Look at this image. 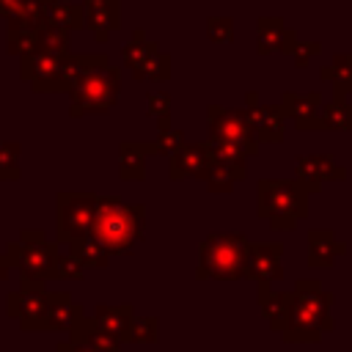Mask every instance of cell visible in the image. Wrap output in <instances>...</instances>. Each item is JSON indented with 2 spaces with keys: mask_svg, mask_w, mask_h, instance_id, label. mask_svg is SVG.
<instances>
[{
  "mask_svg": "<svg viewBox=\"0 0 352 352\" xmlns=\"http://www.w3.org/2000/svg\"><path fill=\"white\" fill-rule=\"evenodd\" d=\"M187 143V135L182 132V129H176V126H168V129H160L157 132V138H154V154H160V157H170V154H176L182 146Z\"/></svg>",
  "mask_w": 352,
  "mask_h": 352,
  "instance_id": "obj_33",
  "label": "cell"
},
{
  "mask_svg": "<svg viewBox=\"0 0 352 352\" xmlns=\"http://www.w3.org/2000/svg\"><path fill=\"white\" fill-rule=\"evenodd\" d=\"M333 292L322 286L319 278H300L292 286V311L280 333L286 344H319L324 333L336 327L333 322Z\"/></svg>",
  "mask_w": 352,
  "mask_h": 352,
  "instance_id": "obj_1",
  "label": "cell"
},
{
  "mask_svg": "<svg viewBox=\"0 0 352 352\" xmlns=\"http://www.w3.org/2000/svg\"><path fill=\"white\" fill-rule=\"evenodd\" d=\"M154 154V143L146 140H124L118 146V176L124 182H143L146 179V160Z\"/></svg>",
  "mask_w": 352,
  "mask_h": 352,
  "instance_id": "obj_19",
  "label": "cell"
},
{
  "mask_svg": "<svg viewBox=\"0 0 352 352\" xmlns=\"http://www.w3.org/2000/svg\"><path fill=\"white\" fill-rule=\"evenodd\" d=\"M82 14L96 41H107L110 33L121 28V0H82Z\"/></svg>",
  "mask_w": 352,
  "mask_h": 352,
  "instance_id": "obj_16",
  "label": "cell"
},
{
  "mask_svg": "<svg viewBox=\"0 0 352 352\" xmlns=\"http://www.w3.org/2000/svg\"><path fill=\"white\" fill-rule=\"evenodd\" d=\"M294 179L302 182L305 190L314 195L327 182H344L346 170L330 154H297L294 157Z\"/></svg>",
  "mask_w": 352,
  "mask_h": 352,
  "instance_id": "obj_11",
  "label": "cell"
},
{
  "mask_svg": "<svg viewBox=\"0 0 352 352\" xmlns=\"http://www.w3.org/2000/svg\"><path fill=\"white\" fill-rule=\"evenodd\" d=\"M256 289H258V308H261V316L267 319V327L272 333H283L292 311V289L278 292L272 289V283H256Z\"/></svg>",
  "mask_w": 352,
  "mask_h": 352,
  "instance_id": "obj_18",
  "label": "cell"
},
{
  "mask_svg": "<svg viewBox=\"0 0 352 352\" xmlns=\"http://www.w3.org/2000/svg\"><path fill=\"white\" fill-rule=\"evenodd\" d=\"M44 22L72 33L77 28H85V14H82V6H77L72 0H50L47 11H44Z\"/></svg>",
  "mask_w": 352,
  "mask_h": 352,
  "instance_id": "obj_26",
  "label": "cell"
},
{
  "mask_svg": "<svg viewBox=\"0 0 352 352\" xmlns=\"http://www.w3.org/2000/svg\"><path fill=\"white\" fill-rule=\"evenodd\" d=\"M41 44V25H11L8 30V47L16 55H28Z\"/></svg>",
  "mask_w": 352,
  "mask_h": 352,
  "instance_id": "obj_30",
  "label": "cell"
},
{
  "mask_svg": "<svg viewBox=\"0 0 352 352\" xmlns=\"http://www.w3.org/2000/svg\"><path fill=\"white\" fill-rule=\"evenodd\" d=\"M206 132H209V143H231V146H239L248 157L258 154V140H256L253 118L248 116L245 107L209 104L206 107Z\"/></svg>",
  "mask_w": 352,
  "mask_h": 352,
  "instance_id": "obj_7",
  "label": "cell"
},
{
  "mask_svg": "<svg viewBox=\"0 0 352 352\" xmlns=\"http://www.w3.org/2000/svg\"><path fill=\"white\" fill-rule=\"evenodd\" d=\"M99 195L94 192H60L58 195V242H77L91 234Z\"/></svg>",
  "mask_w": 352,
  "mask_h": 352,
  "instance_id": "obj_10",
  "label": "cell"
},
{
  "mask_svg": "<svg viewBox=\"0 0 352 352\" xmlns=\"http://www.w3.org/2000/svg\"><path fill=\"white\" fill-rule=\"evenodd\" d=\"M319 52H322V41H297V47H294V52H292V60H294L297 69H305L308 60H311L314 55H319Z\"/></svg>",
  "mask_w": 352,
  "mask_h": 352,
  "instance_id": "obj_37",
  "label": "cell"
},
{
  "mask_svg": "<svg viewBox=\"0 0 352 352\" xmlns=\"http://www.w3.org/2000/svg\"><path fill=\"white\" fill-rule=\"evenodd\" d=\"M82 69V55H60V52H52L47 47H36L33 52L22 55V77L33 82L36 91H72L77 74Z\"/></svg>",
  "mask_w": 352,
  "mask_h": 352,
  "instance_id": "obj_6",
  "label": "cell"
},
{
  "mask_svg": "<svg viewBox=\"0 0 352 352\" xmlns=\"http://www.w3.org/2000/svg\"><path fill=\"white\" fill-rule=\"evenodd\" d=\"M121 91V69L104 55H82V69L69 91V113L74 118L85 113H104L116 104Z\"/></svg>",
  "mask_w": 352,
  "mask_h": 352,
  "instance_id": "obj_3",
  "label": "cell"
},
{
  "mask_svg": "<svg viewBox=\"0 0 352 352\" xmlns=\"http://www.w3.org/2000/svg\"><path fill=\"white\" fill-rule=\"evenodd\" d=\"M319 77L333 85L336 96H352V52H336L319 69Z\"/></svg>",
  "mask_w": 352,
  "mask_h": 352,
  "instance_id": "obj_23",
  "label": "cell"
},
{
  "mask_svg": "<svg viewBox=\"0 0 352 352\" xmlns=\"http://www.w3.org/2000/svg\"><path fill=\"white\" fill-rule=\"evenodd\" d=\"M85 272V264L69 250V253H60L58 261H55V278H72V280H80Z\"/></svg>",
  "mask_w": 352,
  "mask_h": 352,
  "instance_id": "obj_35",
  "label": "cell"
},
{
  "mask_svg": "<svg viewBox=\"0 0 352 352\" xmlns=\"http://www.w3.org/2000/svg\"><path fill=\"white\" fill-rule=\"evenodd\" d=\"M58 245L47 242L38 231H25L22 242L8 245V264L19 267L22 278L44 283L47 278H55V261H58Z\"/></svg>",
  "mask_w": 352,
  "mask_h": 352,
  "instance_id": "obj_8",
  "label": "cell"
},
{
  "mask_svg": "<svg viewBox=\"0 0 352 352\" xmlns=\"http://www.w3.org/2000/svg\"><path fill=\"white\" fill-rule=\"evenodd\" d=\"M346 253V245L327 228L308 231V267L311 270H330L341 256Z\"/></svg>",
  "mask_w": 352,
  "mask_h": 352,
  "instance_id": "obj_17",
  "label": "cell"
},
{
  "mask_svg": "<svg viewBox=\"0 0 352 352\" xmlns=\"http://www.w3.org/2000/svg\"><path fill=\"white\" fill-rule=\"evenodd\" d=\"M16 143H0V179H16L19 168H16Z\"/></svg>",
  "mask_w": 352,
  "mask_h": 352,
  "instance_id": "obj_36",
  "label": "cell"
},
{
  "mask_svg": "<svg viewBox=\"0 0 352 352\" xmlns=\"http://www.w3.org/2000/svg\"><path fill=\"white\" fill-rule=\"evenodd\" d=\"M69 336H72L74 341L88 344L94 352H121V341H118L116 336H110L107 330H102V327L96 324V319H94V316H85V314L69 327Z\"/></svg>",
  "mask_w": 352,
  "mask_h": 352,
  "instance_id": "obj_21",
  "label": "cell"
},
{
  "mask_svg": "<svg viewBox=\"0 0 352 352\" xmlns=\"http://www.w3.org/2000/svg\"><path fill=\"white\" fill-rule=\"evenodd\" d=\"M319 121L322 132H352V102L346 96H333L330 102H322Z\"/></svg>",
  "mask_w": 352,
  "mask_h": 352,
  "instance_id": "obj_27",
  "label": "cell"
},
{
  "mask_svg": "<svg viewBox=\"0 0 352 352\" xmlns=\"http://www.w3.org/2000/svg\"><path fill=\"white\" fill-rule=\"evenodd\" d=\"M209 146H212V160L217 165L234 170L239 182L248 176V154L239 146H231V143H209Z\"/></svg>",
  "mask_w": 352,
  "mask_h": 352,
  "instance_id": "obj_29",
  "label": "cell"
},
{
  "mask_svg": "<svg viewBox=\"0 0 352 352\" xmlns=\"http://www.w3.org/2000/svg\"><path fill=\"white\" fill-rule=\"evenodd\" d=\"M280 278H283V245L280 242H250L248 280L278 283Z\"/></svg>",
  "mask_w": 352,
  "mask_h": 352,
  "instance_id": "obj_13",
  "label": "cell"
},
{
  "mask_svg": "<svg viewBox=\"0 0 352 352\" xmlns=\"http://www.w3.org/2000/svg\"><path fill=\"white\" fill-rule=\"evenodd\" d=\"M297 33L286 28L280 16H258L256 19V52L258 55H292L297 47Z\"/></svg>",
  "mask_w": 352,
  "mask_h": 352,
  "instance_id": "obj_15",
  "label": "cell"
},
{
  "mask_svg": "<svg viewBox=\"0 0 352 352\" xmlns=\"http://www.w3.org/2000/svg\"><path fill=\"white\" fill-rule=\"evenodd\" d=\"M6 272H8V258H0V280L6 278Z\"/></svg>",
  "mask_w": 352,
  "mask_h": 352,
  "instance_id": "obj_40",
  "label": "cell"
},
{
  "mask_svg": "<svg viewBox=\"0 0 352 352\" xmlns=\"http://www.w3.org/2000/svg\"><path fill=\"white\" fill-rule=\"evenodd\" d=\"M212 165V146L206 143H184L176 154L168 157V176L173 182L182 179H204Z\"/></svg>",
  "mask_w": 352,
  "mask_h": 352,
  "instance_id": "obj_14",
  "label": "cell"
},
{
  "mask_svg": "<svg viewBox=\"0 0 352 352\" xmlns=\"http://www.w3.org/2000/svg\"><path fill=\"white\" fill-rule=\"evenodd\" d=\"M94 319L102 330H107L110 336L124 341L126 333H129V324L135 319V311H132V305H96Z\"/></svg>",
  "mask_w": 352,
  "mask_h": 352,
  "instance_id": "obj_24",
  "label": "cell"
},
{
  "mask_svg": "<svg viewBox=\"0 0 352 352\" xmlns=\"http://www.w3.org/2000/svg\"><path fill=\"white\" fill-rule=\"evenodd\" d=\"M58 352H94V349H91L88 344H82V341H74V338H72V341H63V344L58 346Z\"/></svg>",
  "mask_w": 352,
  "mask_h": 352,
  "instance_id": "obj_38",
  "label": "cell"
},
{
  "mask_svg": "<svg viewBox=\"0 0 352 352\" xmlns=\"http://www.w3.org/2000/svg\"><path fill=\"white\" fill-rule=\"evenodd\" d=\"M248 250L250 239L239 231L234 234H209L204 236L198 248V264H195V278L206 280H239L248 278Z\"/></svg>",
  "mask_w": 352,
  "mask_h": 352,
  "instance_id": "obj_5",
  "label": "cell"
},
{
  "mask_svg": "<svg viewBox=\"0 0 352 352\" xmlns=\"http://www.w3.org/2000/svg\"><path fill=\"white\" fill-rule=\"evenodd\" d=\"M248 116L253 118V129H256V140L258 143H280L283 132H286V116L280 110V104H258L253 110H248Z\"/></svg>",
  "mask_w": 352,
  "mask_h": 352,
  "instance_id": "obj_20",
  "label": "cell"
},
{
  "mask_svg": "<svg viewBox=\"0 0 352 352\" xmlns=\"http://www.w3.org/2000/svg\"><path fill=\"white\" fill-rule=\"evenodd\" d=\"M143 228H146L143 204H126L118 195H99L91 234L113 256H129L132 248L143 239Z\"/></svg>",
  "mask_w": 352,
  "mask_h": 352,
  "instance_id": "obj_2",
  "label": "cell"
},
{
  "mask_svg": "<svg viewBox=\"0 0 352 352\" xmlns=\"http://www.w3.org/2000/svg\"><path fill=\"white\" fill-rule=\"evenodd\" d=\"M308 195L297 179H261L256 184V214L275 231H294L308 217Z\"/></svg>",
  "mask_w": 352,
  "mask_h": 352,
  "instance_id": "obj_4",
  "label": "cell"
},
{
  "mask_svg": "<svg viewBox=\"0 0 352 352\" xmlns=\"http://www.w3.org/2000/svg\"><path fill=\"white\" fill-rule=\"evenodd\" d=\"M206 38L212 44H231L234 41V19L231 16H209L206 19Z\"/></svg>",
  "mask_w": 352,
  "mask_h": 352,
  "instance_id": "obj_34",
  "label": "cell"
},
{
  "mask_svg": "<svg viewBox=\"0 0 352 352\" xmlns=\"http://www.w3.org/2000/svg\"><path fill=\"white\" fill-rule=\"evenodd\" d=\"M322 91H308V94H297V91H283L280 96V110L286 118L294 121V126L300 132H322V121H319V110H322Z\"/></svg>",
  "mask_w": 352,
  "mask_h": 352,
  "instance_id": "obj_12",
  "label": "cell"
},
{
  "mask_svg": "<svg viewBox=\"0 0 352 352\" xmlns=\"http://www.w3.org/2000/svg\"><path fill=\"white\" fill-rule=\"evenodd\" d=\"M50 0H0V14L11 25H41Z\"/></svg>",
  "mask_w": 352,
  "mask_h": 352,
  "instance_id": "obj_25",
  "label": "cell"
},
{
  "mask_svg": "<svg viewBox=\"0 0 352 352\" xmlns=\"http://www.w3.org/2000/svg\"><path fill=\"white\" fill-rule=\"evenodd\" d=\"M157 338H160L157 316H135L124 341H129V344H157Z\"/></svg>",
  "mask_w": 352,
  "mask_h": 352,
  "instance_id": "obj_31",
  "label": "cell"
},
{
  "mask_svg": "<svg viewBox=\"0 0 352 352\" xmlns=\"http://www.w3.org/2000/svg\"><path fill=\"white\" fill-rule=\"evenodd\" d=\"M82 316V305L72 300L66 292H55L47 300V316H44V330H69L77 319Z\"/></svg>",
  "mask_w": 352,
  "mask_h": 352,
  "instance_id": "obj_22",
  "label": "cell"
},
{
  "mask_svg": "<svg viewBox=\"0 0 352 352\" xmlns=\"http://www.w3.org/2000/svg\"><path fill=\"white\" fill-rule=\"evenodd\" d=\"M258 104H261L258 91H248V94H245V104H242V107H245V110H253V107H258Z\"/></svg>",
  "mask_w": 352,
  "mask_h": 352,
  "instance_id": "obj_39",
  "label": "cell"
},
{
  "mask_svg": "<svg viewBox=\"0 0 352 352\" xmlns=\"http://www.w3.org/2000/svg\"><path fill=\"white\" fill-rule=\"evenodd\" d=\"M69 250H72L85 267H107V261H110V256H113V253H110L94 234H85L82 239L72 242Z\"/></svg>",
  "mask_w": 352,
  "mask_h": 352,
  "instance_id": "obj_28",
  "label": "cell"
},
{
  "mask_svg": "<svg viewBox=\"0 0 352 352\" xmlns=\"http://www.w3.org/2000/svg\"><path fill=\"white\" fill-rule=\"evenodd\" d=\"M146 116L157 121V132L170 126V96L165 91H151L146 96Z\"/></svg>",
  "mask_w": 352,
  "mask_h": 352,
  "instance_id": "obj_32",
  "label": "cell"
},
{
  "mask_svg": "<svg viewBox=\"0 0 352 352\" xmlns=\"http://www.w3.org/2000/svg\"><path fill=\"white\" fill-rule=\"evenodd\" d=\"M121 60L132 72L135 80H168L170 77V55L162 52L157 41H148L146 30L140 28L124 44Z\"/></svg>",
  "mask_w": 352,
  "mask_h": 352,
  "instance_id": "obj_9",
  "label": "cell"
}]
</instances>
